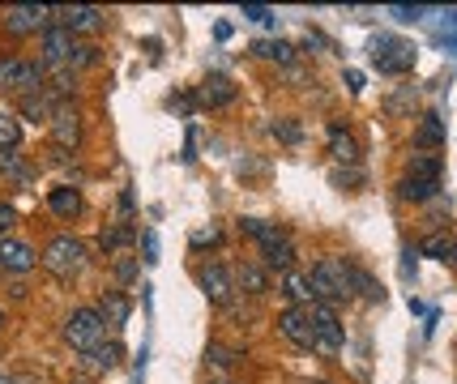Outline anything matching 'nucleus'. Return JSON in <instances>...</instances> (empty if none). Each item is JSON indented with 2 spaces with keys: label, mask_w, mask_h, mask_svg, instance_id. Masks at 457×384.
I'll use <instances>...</instances> for the list:
<instances>
[{
  "label": "nucleus",
  "mask_w": 457,
  "mask_h": 384,
  "mask_svg": "<svg viewBox=\"0 0 457 384\" xmlns=\"http://www.w3.org/2000/svg\"><path fill=\"white\" fill-rule=\"evenodd\" d=\"M252 56L261 60H278V65H295V48L283 39H269V43H252Z\"/></svg>",
  "instance_id": "24"
},
{
  "label": "nucleus",
  "mask_w": 457,
  "mask_h": 384,
  "mask_svg": "<svg viewBox=\"0 0 457 384\" xmlns=\"http://www.w3.org/2000/svg\"><path fill=\"white\" fill-rule=\"evenodd\" d=\"M120 355H124V350L116 346V342H103L95 355H86V363H90V367H98V372H112V367L120 363Z\"/></svg>",
  "instance_id": "31"
},
{
  "label": "nucleus",
  "mask_w": 457,
  "mask_h": 384,
  "mask_svg": "<svg viewBox=\"0 0 457 384\" xmlns=\"http://www.w3.org/2000/svg\"><path fill=\"white\" fill-rule=\"evenodd\" d=\"M98 316H103V325H112V329H120L124 320H128V312H133V303L124 299L120 290H103V299H98Z\"/></svg>",
  "instance_id": "15"
},
{
  "label": "nucleus",
  "mask_w": 457,
  "mask_h": 384,
  "mask_svg": "<svg viewBox=\"0 0 457 384\" xmlns=\"http://www.w3.org/2000/svg\"><path fill=\"white\" fill-rule=\"evenodd\" d=\"M48 18H51L48 4H18V9H9V13H4V26H9L13 35H30V30L48 26Z\"/></svg>",
  "instance_id": "13"
},
{
  "label": "nucleus",
  "mask_w": 457,
  "mask_h": 384,
  "mask_svg": "<svg viewBox=\"0 0 457 384\" xmlns=\"http://www.w3.org/2000/svg\"><path fill=\"white\" fill-rule=\"evenodd\" d=\"M274 137H278V142H287V145L304 142V133H299V124L295 120H274Z\"/></svg>",
  "instance_id": "34"
},
{
  "label": "nucleus",
  "mask_w": 457,
  "mask_h": 384,
  "mask_svg": "<svg viewBox=\"0 0 457 384\" xmlns=\"http://www.w3.org/2000/svg\"><path fill=\"white\" fill-rule=\"evenodd\" d=\"M236 81L231 77H222V73H210L201 86H197V103L201 107H227V103H236Z\"/></svg>",
  "instance_id": "11"
},
{
  "label": "nucleus",
  "mask_w": 457,
  "mask_h": 384,
  "mask_svg": "<svg viewBox=\"0 0 457 384\" xmlns=\"http://www.w3.org/2000/svg\"><path fill=\"white\" fill-rule=\"evenodd\" d=\"M389 13H393L398 22H414V18H423V9H419V4H414V9H410V4H393Z\"/></svg>",
  "instance_id": "39"
},
{
  "label": "nucleus",
  "mask_w": 457,
  "mask_h": 384,
  "mask_svg": "<svg viewBox=\"0 0 457 384\" xmlns=\"http://www.w3.org/2000/svg\"><path fill=\"white\" fill-rule=\"evenodd\" d=\"M407 175L440 184V158H436V154H414V158H410V171H407Z\"/></svg>",
  "instance_id": "28"
},
{
  "label": "nucleus",
  "mask_w": 457,
  "mask_h": 384,
  "mask_svg": "<svg viewBox=\"0 0 457 384\" xmlns=\"http://www.w3.org/2000/svg\"><path fill=\"white\" fill-rule=\"evenodd\" d=\"M278 334L295 342L299 350H313L316 346V334H313V312L308 308H287V312L278 316Z\"/></svg>",
  "instance_id": "9"
},
{
  "label": "nucleus",
  "mask_w": 457,
  "mask_h": 384,
  "mask_svg": "<svg viewBox=\"0 0 457 384\" xmlns=\"http://www.w3.org/2000/svg\"><path fill=\"white\" fill-rule=\"evenodd\" d=\"M95 60H98L95 43H77V48H73V56H69V69H73V65H95Z\"/></svg>",
  "instance_id": "35"
},
{
  "label": "nucleus",
  "mask_w": 457,
  "mask_h": 384,
  "mask_svg": "<svg viewBox=\"0 0 457 384\" xmlns=\"http://www.w3.org/2000/svg\"><path fill=\"white\" fill-rule=\"evenodd\" d=\"M0 325H4V316H0Z\"/></svg>",
  "instance_id": "46"
},
{
  "label": "nucleus",
  "mask_w": 457,
  "mask_h": 384,
  "mask_svg": "<svg viewBox=\"0 0 457 384\" xmlns=\"http://www.w3.org/2000/svg\"><path fill=\"white\" fill-rule=\"evenodd\" d=\"M261 257L269 269H283V273H290V265H295V248H290V240L274 243V248H261Z\"/></svg>",
  "instance_id": "26"
},
{
  "label": "nucleus",
  "mask_w": 457,
  "mask_h": 384,
  "mask_svg": "<svg viewBox=\"0 0 457 384\" xmlns=\"http://www.w3.org/2000/svg\"><path fill=\"white\" fill-rule=\"evenodd\" d=\"M222 240V231L218 227H205V231H193V248H205V243H218Z\"/></svg>",
  "instance_id": "38"
},
{
  "label": "nucleus",
  "mask_w": 457,
  "mask_h": 384,
  "mask_svg": "<svg viewBox=\"0 0 457 384\" xmlns=\"http://www.w3.org/2000/svg\"><path fill=\"white\" fill-rule=\"evenodd\" d=\"M0 175H9L13 184H30V167H26L13 150H4V154H0Z\"/></svg>",
  "instance_id": "30"
},
{
  "label": "nucleus",
  "mask_w": 457,
  "mask_h": 384,
  "mask_svg": "<svg viewBox=\"0 0 457 384\" xmlns=\"http://www.w3.org/2000/svg\"><path fill=\"white\" fill-rule=\"evenodd\" d=\"M308 290H313L316 303L334 308V303H346L355 295V265L342 261V257H325V261L313 265V278H308Z\"/></svg>",
  "instance_id": "1"
},
{
  "label": "nucleus",
  "mask_w": 457,
  "mask_h": 384,
  "mask_svg": "<svg viewBox=\"0 0 457 384\" xmlns=\"http://www.w3.org/2000/svg\"><path fill=\"white\" fill-rule=\"evenodd\" d=\"M48 205L56 218H73V214H81V192L73 188V184H60V188L48 192Z\"/></svg>",
  "instance_id": "17"
},
{
  "label": "nucleus",
  "mask_w": 457,
  "mask_h": 384,
  "mask_svg": "<svg viewBox=\"0 0 457 384\" xmlns=\"http://www.w3.org/2000/svg\"><path fill=\"white\" fill-rule=\"evenodd\" d=\"M39 265V257H35V248L22 240H0V269L4 273H30Z\"/></svg>",
  "instance_id": "12"
},
{
  "label": "nucleus",
  "mask_w": 457,
  "mask_h": 384,
  "mask_svg": "<svg viewBox=\"0 0 457 384\" xmlns=\"http://www.w3.org/2000/svg\"><path fill=\"white\" fill-rule=\"evenodd\" d=\"M205 359L218 363V367H231L240 355H236V350H227V346H210V350H205Z\"/></svg>",
  "instance_id": "36"
},
{
  "label": "nucleus",
  "mask_w": 457,
  "mask_h": 384,
  "mask_svg": "<svg viewBox=\"0 0 457 384\" xmlns=\"http://www.w3.org/2000/svg\"><path fill=\"white\" fill-rule=\"evenodd\" d=\"M329 154H334L337 163H360V142H355L342 124H334V128H329Z\"/></svg>",
  "instance_id": "18"
},
{
  "label": "nucleus",
  "mask_w": 457,
  "mask_h": 384,
  "mask_svg": "<svg viewBox=\"0 0 457 384\" xmlns=\"http://www.w3.org/2000/svg\"><path fill=\"white\" fill-rule=\"evenodd\" d=\"M159 261V235L154 231H145V265Z\"/></svg>",
  "instance_id": "41"
},
{
  "label": "nucleus",
  "mask_w": 457,
  "mask_h": 384,
  "mask_svg": "<svg viewBox=\"0 0 457 384\" xmlns=\"http://www.w3.org/2000/svg\"><path fill=\"white\" fill-rule=\"evenodd\" d=\"M346 86H351V90L360 95V90H363V73H360V69H346Z\"/></svg>",
  "instance_id": "43"
},
{
  "label": "nucleus",
  "mask_w": 457,
  "mask_h": 384,
  "mask_svg": "<svg viewBox=\"0 0 457 384\" xmlns=\"http://www.w3.org/2000/svg\"><path fill=\"white\" fill-rule=\"evenodd\" d=\"M197 282H201V290H205V299L218 303V308H227V303H231V295H236V278H231L222 265H201Z\"/></svg>",
  "instance_id": "10"
},
{
  "label": "nucleus",
  "mask_w": 457,
  "mask_h": 384,
  "mask_svg": "<svg viewBox=\"0 0 457 384\" xmlns=\"http://www.w3.org/2000/svg\"><path fill=\"white\" fill-rule=\"evenodd\" d=\"M0 384H9V380H4V376H0Z\"/></svg>",
  "instance_id": "45"
},
{
  "label": "nucleus",
  "mask_w": 457,
  "mask_h": 384,
  "mask_svg": "<svg viewBox=\"0 0 457 384\" xmlns=\"http://www.w3.org/2000/svg\"><path fill=\"white\" fill-rule=\"evenodd\" d=\"M65 342H69L77 355H95L98 346L107 342V325L95 308H77V312L65 320Z\"/></svg>",
  "instance_id": "3"
},
{
  "label": "nucleus",
  "mask_w": 457,
  "mask_h": 384,
  "mask_svg": "<svg viewBox=\"0 0 457 384\" xmlns=\"http://www.w3.org/2000/svg\"><path fill=\"white\" fill-rule=\"evenodd\" d=\"M133 240H137V231H133L128 222H120V227H103V231H98V248H103L107 257H112L116 248H124V243H133Z\"/></svg>",
  "instance_id": "21"
},
{
  "label": "nucleus",
  "mask_w": 457,
  "mask_h": 384,
  "mask_svg": "<svg viewBox=\"0 0 457 384\" xmlns=\"http://www.w3.org/2000/svg\"><path fill=\"white\" fill-rule=\"evenodd\" d=\"M73 48H77V39H73L65 26H51V30H43V39H39V56H43V69H69Z\"/></svg>",
  "instance_id": "7"
},
{
  "label": "nucleus",
  "mask_w": 457,
  "mask_h": 384,
  "mask_svg": "<svg viewBox=\"0 0 457 384\" xmlns=\"http://www.w3.org/2000/svg\"><path fill=\"white\" fill-rule=\"evenodd\" d=\"M240 231L244 235H252L261 248H274V243L287 240V231H283L278 222H261V218H240Z\"/></svg>",
  "instance_id": "16"
},
{
  "label": "nucleus",
  "mask_w": 457,
  "mask_h": 384,
  "mask_svg": "<svg viewBox=\"0 0 457 384\" xmlns=\"http://www.w3.org/2000/svg\"><path fill=\"white\" fill-rule=\"evenodd\" d=\"M440 142H445V124H440V116H436V111H428V116L419 120V128H414V145H428V150H436Z\"/></svg>",
  "instance_id": "22"
},
{
  "label": "nucleus",
  "mask_w": 457,
  "mask_h": 384,
  "mask_svg": "<svg viewBox=\"0 0 457 384\" xmlns=\"http://www.w3.org/2000/svg\"><path fill=\"white\" fill-rule=\"evenodd\" d=\"M419 252H423V257H436V261H449V257H457L453 240H449L445 231H436V235H428V240L419 243Z\"/></svg>",
  "instance_id": "27"
},
{
  "label": "nucleus",
  "mask_w": 457,
  "mask_h": 384,
  "mask_svg": "<svg viewBox=\"0 0 457 384\" xmlns=\"http://www.w3.org/2000/svg\"><path fill=\"white\" fill-rule=\"evenodd\" d=\"M0 90L39 95V90H43V65H30V60H13V56H4V60H0Z\"/></svg>",
  "instance_id": "5"
},
{
  "label": "nucleus",
  "mask_w": 457,
  "mask_h": 384,
  "mask_svg": "<svg viewBox=\"0 0 457 384\" xmlns=\"http://www.w3.org/2000/svg\"><path fill=\"white\" fill-rule=\"evenodd\" d=\"M51 13L69 35H95V30L107 26V13L95 9V4H73V9H51Z\"/></svg>",
  "instance_id": "8"
},
{
  "label": "nucleus",
  "mask_w": 457,
  "mask_h": 384,
  "mask_svg": "<svg viewBox=\"0 0 457 384\" xmlns=\"http://www.w3.org/2000/svg\"><path fill=\"white\" fill-rule=\"evenodd\" d=\"M51 137H56V150H69V145L81 142V120H77V111L65 107V103L51 111Z\"/></svg>",
  "instance_id": "14"
},
{
  "label": "nucleus",
  "mask_w": 457,
  "mask_h": 384,
  "mask_svg": "<svg viewBox=\"0 0 457 384\" xmlns=\"http://www.w3.org/2000/svg\"><path fill=\"white\" fill-rule=\"evenodd\" d=\"M236 287H240L244 295H265V290H269L265 269L261 265H240V269H236Z\"/></svg>",
  "instance_id": "20"
},
{
  "label": "nucleus",
  "mask_w": 457,
  "mask_h": 384,
  "mask_svg": "<svg viewBox=\"0 0 457 384\" xmlns=\"http://www.w3.org/2000/svg\"><path fill=\"white\" fill-rule=\"evenodd\" d=\"M18 142H22V124H18V116H13V111H0V154L13 150Z\"/></svg>",
  "instance_id": "32"
},
{
  "label": "nucleus",
  "mask_w": 457,
  "mask_h": 384,
  "mask_svg": "<svg viewBox=\"0 0 457 384\" xmlns=\"http://www.w3.org/2000/svg\"><path fill=\"white\" fill-rule=\"evenodd\" d=\"M283 290H287L290 308H304V303L313 308V290H308V278H304V273H295V269H290L287 278H283Z\"/></svg>",
  "instance_id": "23"
},
{
  "label": "nucleus",
  "mask_w": 457,
  "mask_h": 384,
  "mask_svg": "<svg viewBox=\"0 0 457 384\" xmlns=\"http://www.w3.org/2000/svg\"><path fill=\"white\" fill-rule=\"evenodd\" d=\"M453 261H457V257H453Z\"/></svg>",
  "instance_id": "47"
},
{
  "label": "nucleus",
  "mask_w": 457,
  "mask_h": 384,
  "mask_svg": "<svg viewBox=\"0 0 457 384\" xmlns=\"http://www.w3.org/2000/svg\"><path fill=\"white\" fill-rule=\"evenodd\" d=\"M116 278H120V282H133V278H137V261H133V257L116 261Z\"/></svg>",
  "instance_id": "40"
},
{
  "label": "nucleus",
  "mask_w": 457,
  "mask_h": 384,
  "mask_svg": "<svg viewBox=\"0 0 457 384\" xmlns=\"http://www.w3.org/2000/svg\"><path fill=\"white\" fill-rule=\"evenodd\" d=\"M43 269H48L51 278H60V282H69V278H77L81 269H86V243L73 240V235H56V240L43 248Z\"/></svg>",
  "instance_id": "2"
},
{
  "label": "nucleus",
  "mask_w": 457,
  "mask_h": 384,
  "mask_svg": "<svg viewBox=\"0 0 457 384\" xmlns=\"http://www.w3.org/2000/svg\"><path fill=\"white\" fill-rule=\"evenodd\" d=\"M51 111H56V103L43 95H26L22 98V116H30V120L39 124V120H48L51 124Z\"/></svg>",
  "instance_id": "29"
},
{
  "label": "nucleus",
  "mask_w": 457,
  "mask_h": 384,
  "mask_svg": "<svg viewBox=\"0 0 457 384\" xmlns=\"http://www.w3.org/2000/svg\"><path fill=\"white\" fill-rule=\"evenodd\" d=\"M414 43L398 39V35H376L372 39V65L381 73H410L414 69Z\"/></svg>",
  "instance_id": "4"
},
{
  "label": "nucleus",
  "mask_w": 457,
  "mask_h": 384,
  "mask_svg": "<svg viewBox=\"0 0 457 384\" xmlns=\"http://www.w3.org/2000/svg\"><path fill=\"white\" fill-rule=\"evenodd\" d=\"M13 205H9V201H0V231H9V227H13Z\"/></svg>",
  "instance_id": "42"
},
{
  "label": "nucleus",
  "mask_w": 457,
  "mask_h": 384,
  "mask_svg": "<svg viewBox=\"0 0 457 384\" xmlns=\"http://www.w3.org/2000/svg\"><path fill=\"white\" fill-rule=\"evenodd\" d=\"M244 18H248V22H274V9H265V4H244Z\"/></svg>",
  "instance_id": "37"
},
{
  "label": "nucleus",
  "mask_w": 457,
  "mask_h": 384,
  "mask_svg": "<svg viewBox=\"0 0 457 384\" xmlns=\"http://www.w3.org/2000/svg\"><path fill=\"white\" fill-rule=\"evenodd\" d=\"M355 290H360L363 299H372V303H376V299H381V295H385V290L376 287V278H372V273H368V269H360V265H355Z\"/></svg>",
  "instance_id": "33"
},
{
  "label": "nucleus",
  "mask_w": 457,
  "mask_h": 384,
  "mask_svg": "<svg viewBox=\"0 0 457 384\" xmlns=\"http://www.w3.org/2000/svg\"><path fill=\"white\" fill-rule=\"evenodd\" d=\"M308 384H329V380H308Z\"/></svg>",
  "instance_id": "44"
},
{
  "label": "nucleus",
  "mask_w": 457,
  "mask_h": 384,
  "mask_svg": "<svg viewBox=\"0 0 457 384\" xmlns=\"http://www.w3.org/2000/svg\"><path fill=\"white\" fill-rule=\"evenodd\" d=\"M313 312V334H316V355H325V359H334L337 350H342V320H337L334 308H325V303H313L308 308Z\"/></svg>",
  "instance_id": "6"
},
{
  "label": "nucleus",
  "mask_w": 457,
  "mask_h": 384,
  "mask_svg": "<svg viewBox=\"0 0 457 384\" xmlns=\"http://www.w3.org/2000/svg\"><path fill=\"white\" fill-rule=\"evenodd\" d=\"M43 86H48V98H69L73 95V73L69 69H43Z\"/></svg>",
  "instance_id": "25"
},
{
  "label": "nucleus",
  "mask_w": 457,
  "mask_h": 384,
  "mask_svg": "<svg viewBox=\"0 0 457 384\" xmlns=\"http://www.w3.org/2000/svg\"><path fill=\"white\" fill-rule=\"evenodd\" d=\"M436 192H440V184H432V180H414V175H402V180H398V196H402V201H414V205L432 201Z\"/></svg>",
  "instance_id": "19"
}]
</instances>
